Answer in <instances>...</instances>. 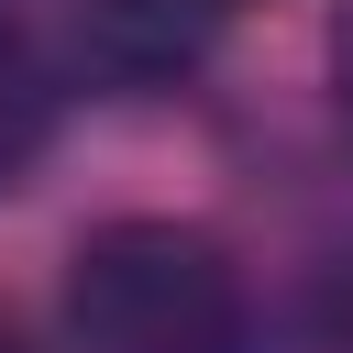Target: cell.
Masks as SVG:
<instances>
[{
  "instance_id": "obj_1",
  "label": "cell",
  "mask_w": 353,
  "mask_h": 353,
  "mask_svg": "<svg viewBox=\"0 0 353 353\" xmlns=\"http://www.w3.org/2000/svg\"><path fill=\"white\" fill-rule=\"evenodd\" d=\"M66 342L77 353H254V298L221 232L121 210L66 254Z\"/></svg>"
},
{
  "instance_id": "obj_2",
  "label": "cell",
  "mask_w": 353,
  "mask_h": 353,
  "mask_svg": "<svg viewBox=\"0 0 353 353\" xmlns=\"http://www.w3.org/2000/svg\"><path fill=\"white\" fill-rule=\"evenodd\" d=\"M66 132V66L44 55V33L22 11H0V199L33 188V165Z\"/></svg>"
},
{
  "instance_id": "obj_3",
  "label": "cell",
  "mask_w": 353,
  "mask_h": 353,
  "mask_svg": "<svg viewBox=\"0 0 353 353\" xmlns=\"http://www.w3.org/2000/svg\"><path fill=\"white\" fill-rule=\"evenodd\" d=\"M331 88H342V110H353V11L331 22Z\"/></svg>"
},
{
  "instance_id": "obj_4",
  "label": "cell",
  "mask_w": 353,
  "mask_h": 353,
  "mask_svg": "<svg viewBox=\"0 0 353 353\" xmlns=\"http://www.w3.org/2000/svg\"><path fill=\"white\" fill-rule=\"evenodd\" d=\"M0 353H33V342H22V320H11V309H0Z\"/></svg>"
},
{
  "instance_id": "obj_5",
  "label": "cell",
  "mask_w": 353,
  "mask_h": 353,
  "mask_svg": "<svg viewBox=\"0 0 353 353\" xmlns=\"http://www.w3.org/2000/svg\"><path fill=\"white\" fill-rule=\"evenodd\" d=\"M188 11H254V0H188Z\"/></svg>"
}]
</instances>
